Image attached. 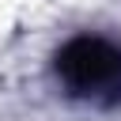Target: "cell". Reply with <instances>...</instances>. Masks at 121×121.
Segmentation results:
<instances>
[{"mask_svg":"<svg viewBox=\"0 0 121 121\" xmlns=\"http://www.w3.org/2000/svg\"><path fill=\"white\" fill-rule=\"evenodd\" d=\"M57 79L79 102L91 106L121 102V45L98 34H79L64 42L57 53Z\"/></svg>","mask_w":121,"mask_h":121,"instance_id":"6da1fadb","label":"cell"}]
</instances>
